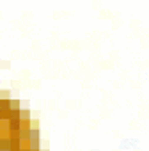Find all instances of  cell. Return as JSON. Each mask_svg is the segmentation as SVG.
<instances>
[{"mask_svg":"<svg viewBox=\"0 0 149 151\" xmlns=\"http://www.w3.org/2000/svg\"><path fill=\"white\" fill-rule=\"evenodd\" d=\"M0 151H39L37 130L27 110L0 96Z\"/></svg>","mask_w":149,"mask_h":151,"instance_id":"obj_1","label":"cell"}]
</instances>
